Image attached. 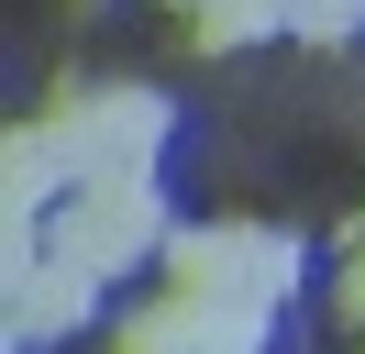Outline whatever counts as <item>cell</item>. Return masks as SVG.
<instances>
[{
    "label": "cell",
    "instance_id": "obj_5",
    "mask_svg": "<svg viewBox=\"0 0 365 354\" xmlns=\"http://www.w3.org/2000/svg\"><path fill=\"white\" fill-rule=\"evenodd\" d=\"M188 343L200 354H266V299H200L188 288Z\"/></svg>",
    "mask_w": 365,
    "mask_h": 354
},
{
    "label": "cell",
    "instance_id": "obj_2",
    "mask_svg": "<svg viewBox=\"0 0 365 354\" xmlns=\"http://www.w3.org/2000/svg\"><path fill=\"white\" fill-rule=\"evenodd\" d=\"M166 277L200 288V299H288L299 288V243L255 233V221H200V233H166Z\"/></svg>",
    "mask_w": 365,
    "mask_h": 354
},
{
    "label": "cell",
    "instance_id": "obj_6",
    "mask_svg": "<svg viewBox=\"0 0 365 354\" xmlns=\"http://www.w3.org/2000/svg\"><path fill=\"white\" fill-rule=\"evenodd\" d=\"M277 22H288V0H200V11H188V44H200V56H232V44L277 34Z\"/></svg>",
    "mask_w": 365,
    "mask_h": 354
},
{
    "label": "cell",
    "instance_id": "obj_8",
    "mask_svg": "<svg viewBox=\"0 0 365 354\" xmlns=\"http://www.w3.org/2000/svg\"><path fill=\"white\" fill-rule=\"evenodd\" d=\"M288 34H310V44H343V34H365V0H288Z\"/></svg>",
    "mask_w": 365,
    "mask_h": 354
},
{
    "label": "cell",
    "instance_id": "obj_11",
    "mask_svg": "<svg viewBox=\"0 0 365 354\" xmlns=\"http://www.w3.org/2000/svg\"><path fill=\"white\" fill-rule=\"evenodd\" d=\"M354 243H365V221H354Z\"/></svg>",
    "mask_w": 365,
    "mask_h": 354
},
{
    "label": "cell",
    "instance_id": "obj_3",
    "mask_svg": "<svg viewBox=\"0 0 365 354\" xmlns=\"http://www.w3.org/2000/svg\"><path fill=\"white\" fill-rule=\"evenodd\" d=\"M45 122H56L78 177H155V155H166V100L155 88H100V100H67Z\"/></svg>",
    "mask_w": 365,
    "mask_h": 354
},
{
    "label": "cell",
    "instance_id": "obj_1",
    "mask_svg": "<svg viewBox=\"0 0 365 354\" xmlns=\"http://www.w3.org/2000/svg\"><path fill=\"white\" fill-rule=\"evenodd\" d=\"M45 255H78L89 277H122V266L166 255V199L155 177H78L45 211Z\"/></svg>",
    "mask_w": 365,
    "mask_h": 354
},
{
    "label": "cell",
    "instance_id": "obj_10",
    "mask_svg": "<svg viewBox=\"0 0 365 354\" xmlns=\"http://www.w3.org/2000/svg\"><path fill=\"white\" fill-rule=\"evenodd\" d=\"M166 11H200V0H166Z\"/></svg>",
    "mask_w": 365,
    "mask_h": 354
},
{
    "label": "cell",
    "instance_id": "obj_4",
    "mask_svg": "<svg viewBox=\"0 0 365 354\" xmlns=\"http://www.w3.org/2000/svg\"><path fill=\"white\" fill-rule=\"evenodd\" d=\"M89 266L78 255H34V266H11V332H78L89 321Z\"/></svg>",
    "mask_w": 365,
    "mask_h": 354
},
{
    "label": "cell",
    "instance_id": "obj_7",
    "mask_svg": "<svg viewBox=\"0 0 365 354\" xmlns=\"http://www.w3.org/2000/svg\"><path fill=\"white\" fill-rule=\"evenodd\" d=\"M111 354H200L188 343V288H166L155 310H133V321L111 332Z\"/></svg>",
    "mask_w": 365,
    "mask_h": 354
},
{
    "label": "cell",
    "instance_id": "obj_9",
    "mask_svg": "<svg viewBox=\"0 0 365 354\" xmlns=\"http://www.w3.org/2000/svg\"><path fill=\"white\" fill-rule=\"evenodd\" d=\"M332 310H343V321H354V332H365V255H354V266H343V288H332Z\"/></svg>",
    "mask_w": 365,
    "mask_h": 354
}]
</instances>
